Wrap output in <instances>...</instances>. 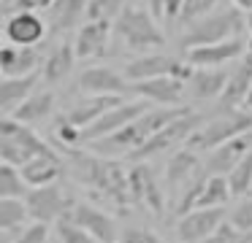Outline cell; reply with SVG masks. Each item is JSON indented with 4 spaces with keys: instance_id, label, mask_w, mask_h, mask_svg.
Masks as SVG:
<instances>
[{
    "instance_id": "28",
    "label": "cell",
    "mask_w": 252,
    "mask_h": 243,
    "mask_svg": "<svg viewBox=\"0 0 252 243\" xmlns=\"http://www.w3.org/2000/svg\"><path fill=\"white\" fill-rule=\"evenodd\" d=\"M52 108H55V95L49 89H35L11 116L19 119L22 124H35V122H44L52 113Z\"/></svg>"
},
{
    "instance_id": "37",
    "label": "cell",
    "mask_w": 252,
    "mask_h": 243,
    "mask_svg": "<svg viewBox=\"0 0 252 243\" xmlns=\"http://www.w3.org/2000/svg\"><path fill=\"white\" fill-rule=\"evenodd\" d=\"M230 224L241 232H252V200H241L230 211Z\"/></svg>"
},
{
    "instance_id": "10",
    "label": "cell",
    "mask_w": 252,
    "mask_h": 243,
    "mask_svg": "<svg viewBox=\"0 0 252 243\" xmlns=\"http://www.w3.org/2000/svg\"><path fill=\"white\" fill-rule=\"evenodd\" d=\"M25 203H28L30 219L46 221V224H52V221H60L63 216L71 211V208H68L65 194H63V189L57 187V184L33 187V189L28 192V197H25Z\"/></svg>"
},
{
    "instance_id": "49",
    "label": "cell",
    "mask_w": 252,
    "mask_h": 243,
    "mask_svg": "<svg viewBox=\"0 0 252 243\" xmlns=\"http://www.w3.org/2000/svg\"><path fill=\"white\" fill-rule=\"evenodd\" d=\"M247 108H252V89H250V97H247Z\"/></svg>"
},
{
    "instance_id": "38",
    "label": "cell",
    "mask_w": 252,
    "mask_h": 243,
    "mask_svg": "<svg viewBox=\"0 0 252 243\" xmlns=\"http://www.w3.org/2000/svg\"><path fill=\"white\" fill-rule=\"evenodd\" d=\"M241 238H244V232L236 230L230 221H222V224H220L203 243H241Z\"/></svg>"
},
{
    "instance_id": "45",
    "label": "cell",
    "mask_w": 252,
    "mask_h": 243,
    "mask_svg": "<svg viewBox=\"0 0 252 243\" xmlns=\"http://www.w3.org/2000/svg\"><path fill=\"white\" fill-rule=\"evenodd\" d=\"M233 5H239L241 11H252V0H233Z\"/></svg>"
},
{
    "instance_id": "18",
    "label": "cell",
    "mask_w": 252,
    "mask_h": 243,
    "mask_svg": "<svg viewBox=\"0 0 252 243\" xmlns=\"http://www.w3.org/2000/svg\"><path fill=\"white\" fill-rule=\"evenodd\" d=\"M114 32V25L106 19H90L87 25L79 30L73 49H76V57L90 59V57H103L106 49H109V38Z\"/></svg>"
},
{
    "instance_id": "50",
    "label": "cell",
    "mask_w": 252,
    "mask_h": 243,
    "mask_svg": "<svg viewBox=\"0 0 252 243\" xmlns=\"http://www.w3.org/2000/svg\"><path fill=\"white\" fill-rule=\"evenodd\" d=\"M117 243H120V241H117Z\"/></svg>"
},
{
    "instance_id": "5",
    "label": "cell",
    "mask_w": 252,
    "mask_h": 243,
    "mask_svg": "<svg viewBox=\"0 0 252 243\" xmlns=\"http://www.w3.org/2000/svg\"><path fill=\"white\" fill-rule=\"evenodd\" d=\"M114 35L125 43L133 52H152V49H160L165 43L163 30L158 27V16L149 8H141V5H133V8H125L120 16L114 19Z\"/></svg>"
},
{
    "instance_id": "14",
    "label": "cell",
    "mask_w": 252,
    "mask_h": 243,
    "mask_svg": "<svg viewBox=\"0 0 252 243\" xmlns=\"http://www.w3.org/2000/svg\"><path fill=\"white\" fill-rule=\"evenodd\" d=\"M46 30L49 25L35 11H17L6 19V38L8 43H17V46H38Z\"/></svg>"
},
{
    "instance_id": "25",
    "label": "cell",
    "mask_w": 252,
    "mask_h": 243,
    "mask_svg": "<svg viewBox=\"0 0 252 243\" xmlns=\"http://www.w3.org/2000/svg\"><path fill=\"white\" fill-rule=\"evenodd\" d=\"M28 181V187H46V184H55L63 176V162L57 154H44V157H33L28 165L19 167Z\"/></svg>"
},
{
    "instance_id": "17",
    "label": "cell",
    "mask_w": 252,
    "mask_h": 243,
    "mask_svg": "<svg viewBox=\"0 0 252 243\" xmlns=\"http://www.w3.org/2000/svg\"><path fill=\"white\" fill-rule=\"evenodd\" d=\"M41 76H44V70H35L30 76H3V84H0V113L3 116H11L38 89Z\"/></svg>"
},
{
    "instance_id": "13",
    "label": "cell",
    "mask_w": 252,
    "mask_h": 243,
    "mask_svg": "<svg viewBox=\"0 0 252 243\" xmlns=\"http://www.w3.org/2000/svg\"><path fill=\"white\" fill-rule=\"evenodd\" d=\"M250 149H252V135L250 133L239 135V138L212 149V154L203 162V170H206L209 176H230V170L250 154Z\"/></svg>"
},
{
    "instance_id": "12",
    "label": "cell",
    "mask_w": 252,
    "mask_h": 243,
    "mask_svg": "<svg viewBox=\"0 0 252 243\" xmlns=\"http://www.w3.org/2000/svg\"><path fill=\"white\" fill-rule=\"evenodd\" d=\"M222 208H192L190 214L179 216V227H176V235L182 243H203L220 224H222Z\"/></svg>"
},
{
    "instance_id": "23",
    "label": "cell",
    "mask_w": 252,
    "mask_h": 243,
    "mask_svg": "<svg viewBox=\"0 0 252 243\" xmlns=\"http://www.w3.org/2000/svg\"><path fill=\"white\" fill-rule=\"evenodd\" d=\"M120 103H122V95H93V97L79 100L63 119H65V122H71V124H76L79 130H87L90 124L98 122L106 111L117 108Z\"/></svg>"
},
{
    "instance_id": "34",
    "label": "cell",
    "mask_w": 252,
    "mask_h": 243,
    "mask_svg": "<svg viewBox=\"0 0 252 243\" xmlns=\"http://www.w3.org/2000/svg\"><path fill=\"white\" fill-rule=\"evenodd\" d=\"M57 238H60V243H100L98 238L90 235L84 227H79L68 214L57 221Z\"/></svg>"
},
{
    "instance_id": "27",
    "label": "cell",
    "mask_w": 252,
    "mask_h": 243,
    "mask_svg": "<svg viewBox=\"0 0 252 243\" xmlns=\"http://www.w3.org/2000/svg\"><path fill=\"white\" fill-rule=\"evenodd\" d=\"M201 170H203V165H201V160H198V151H192L185 146L182 151H176V154L171 157L168 167H165V181H168L171 187H185V184L192 181Z\"/></svg>"
},
{
    "instance_id": "48",
    "label": "cell",
    "mask_w": 252,
    "mask_h": 243,
    "mask_svg": "<svg viewBox=\"0 0 252 243\" xmlns=\"http://www.w3.org/2000/svg\"><path fill=\"white\" fill-rule=\"evenodd\" d=\"M247 52L252 54V35H250V41H247Z\"/></svg>"
},
{
    "instance_id": "26",
    "label": "cell",
    "mask_w": 252,
    "mask_h": 243,
    "mask_svg": "<svg viewBox=\"0 0 252 243\" xmlns=\"http://www.w3.org/2000/svg\"><path fill=\"white\" fill-rule=\"evenodd\" d=\"M90 11V0H55L49 5V30L65 32L82 22V16Z\"/></svg>"
},
{
    "instance_id": "8",
    "label": "cell",
    "mask_w": 252,
    "mask_h": 243,
    "mask_svg": "<svg viewBox=\"0 0 252 243\" xmlns=\"http://www.w3.org/2000/svg\"><path fill=\"white\" fill-rule=\"evenodd\" d=\"M198 127H201V116H198L195 111L182 113L179 119H174V122L165 124L160 133H155L144 146H138V149L130 154V160H149V157L160 154V151L174 149L176 143H187V140H190V135L195 133Z\"/></svg>"
},
{
    "instance_id": "32",
    "label": "cell",
    "mask_w": 252,
    "mask_h": 243,
    "mask_svg": "<svg viewBox=\"0 0 252 243\" xmlns=\"http://www.w3.org/2000/svg\"><path fill=\"white\" fill-rule=\"evenodd\" d=\"M30 187L17 165H0V197H28Z\"/></svg>"
},
{
    "instance_id": "15",
    "label": "cell",
    "mask_w": 252,
    "mask_h": 243,
    "mask_svg": "<svg viewBox=\"0 0 252 243\" xmlns=\"http://www.w3.org/2000/svg\"><path fill=\"white\" fill-rule=\"evenodd\" d=\"M244 49H247V43L236 35V38H228V41H220V43H209V46H195L185 57L195 68H222L230 59H239L244 54Z\"/></svg>"
},
{
    "instance_id": "36",
    "label": "cell",
    "mask_w": 252,
    "mask_h": 243,
    "mask_svg": "<svg viewBox=\"0 0 252 243\" xmlns=\"http://www.w3.org/2000/svg\"><path fill=\"white\" fill-rule=\"evenodd\" d=\"M220 3H222V0H187L185 11H182V22H187V25H190L192 19H201V16L217 11Z\"/></svg>"
},
{
    "instance_id": "20",
    "label": "cell",
    "mask_w": 252,
    "mask_h": 243,
    "mask_svg": "<svg viewBox=\"0 0 252 243\" xmlns=\"http://www.w3.org/2000/svg\"><path fill=\"white\" fill-rule=\"evenodd\" d=\"M79 89L87 95H127L130 81L111 68H87L79 76Z\"/></svg>"
},
{
    "instance_id": "21",
    "label": "cell",
    "mask_w": 252,
    "mask_h": 243,
    "mask_svg": "<svg viewBox=\"0 0 252 243\" xmlns=\"http://www.w3.org/2000/svg\"><path fill=\"white\" fill-rule=\"evenodd\" d=\"M44 57L35 46H17L6 43L0 49V73L3 76H30L41 68Z\"/></svg>"
},
{
    "instance_id": "41",
    "label": "cell",
    "mask_w": 252,
    "mask_h": 243,
    "mask_svg": "<svg viewBox=\"0 0 252 243\" xmlns=\"http://www.w3.org/2000/svg\"><path fill=\"white\" fill-rule=\"evenodd\" d=\"M57 138L63 140V146H76V143H84V130H79L76 124L63 119V122L57 124Z\"/></svg>"
},
{
    "instance_id": "7",
    "label": "cell",
    "mask_w": 252,
    "mask_h": 243,
    "mask_svg": "<svg viewBox=\"0 0 252 243\" xmlns=\"http://www.w3.org/2000/svg\"><path fill=\"white\" fill-rule=\"evenodd\" d=\"M195 65L190 59H179L171 54H160V52H147L141 57H136L133 62H127L125 76H130V81H144V79H158V76H174V79L190 81Z\"/></svg>"
},
{
    "instance_id": "22",
    "label": "cell",
    "mask_w": 252,
    "mask_h": 243,
    "mask_svg": "<svg viewBox=\"0 0 252 243\" xmlns=\"http://www.w3.org/2000/svg\"><path fill=\"white\" fill-rule=\"evenodd\" d=\"M68 216H71L79 227H84L90 235H95L100 243H117L114 221H111V216L103 214L100 208L87 205V203H76L71 211H68Z\"/></svg>"
},
{
    "instance_id": "4",
    "label": "cell",
    "mask_w": 252,
    "mask_h": 243,
    "mask_svg": "<svg viewBox=\"0 0 252 243\" xmlns=\"http://www.w3.org/2000/svg\"><path fill=\"white\" fill-rule=\"evenodd\" d=\"M55 154L46 140H41V135L35 130H30V124H22L14 116L0 119V160L8 165H28L33 157Z\"/></svg>"
},
{
    "instance_id": "33",
    "label": "cell",
    "mask_w": 252,
    "mask_h": 243,
    "mask_svg": "<svg viewBox=\"0 0 252 243\" xmlns=\"http://www.w3.org/2000/svg\"><path fill=\"white\" fill-rule=\"evenodd\" d=\"M228 184H230L233 197H241V194H247L252 189V149H250V154H247L244 160H241L239 165L230 170Z\"/></svg>"
},
{
    "instance_id": "2",
    "label": "cell",
    "mask_w": 252,
    "mask_h": 243,
    "mask_svg": "<svg viewBox=\"0 0 252 243\" xmlns=\"http://www.w3.org/2000/svg\"><path fill=\"white\" fill-rule=\"evenodd\" d=\"M73 167H76V178L84 187L93 189V194L114 203L117 208H127L133 203L130 200V181L127 173L122 170L120 162L103 160V157L93 154H76L73 157Z\"/></svg>"
},
{
    "instance_id": "29",
    "label": "cell",
    "mask_w": 252,
    "mask_h": 243,
    "mask_svg": "<svg viewBox=\"0 0 252 243\" xmlns=\"http://www.w3.org/2000/svg\"><path fill=\"white\" fill-rule=\"evenodd\" d=\"M73 62H76V49L68 46V43H57L49 52V57L44 59V79L49 84L63 81L73 70Z\"/></svg>"
},
{
    "instance_id": "39",
    "label": "cell",
    "mask_w": 252,
    "mask_h": 243,
    "mask_svg": "<svg viewBox=\"0 0 252 243\" xmlns=\"http://www.w3.org/2000/svg\"><path fill=\"white\" fill-rule=\"evenodd\" d=\"M46 238H49V224L46 221H33L28 230L19 232L14 243H46Z\"/></svg>"
},
{
    "instance_id": "6",
    "label": "cell",
    "mask_w": 252,
    "mask_h": 243,
    "mask_svg": "<svg viewBox=\"0 0 252 243\" xmlns=\"http://www.w3.org/2000/svg\"><path fill=\"white\" fill-rule=\"evenodd\" d=\"M252 133V116L244 111H228L217 119H209L206 124L195 130L187 140V149L192 151H212L217 146L228 143V140L239 138V135Z\"/></svg>"
},
{
    "instance_id": "46",
    "label": "cell",
    "mask_w": 252,
    "mask_h": 243,
    "mask_svg": "<svg viewBox=\"0 0 252 243\" xmlns=\"http://www.w3.org/2000/svg\"><path fill=\"white\" fill-rule=\"evenodd\" d=\"M241 243H252V232H244V238H241Z\"/></svg>"
},
{
    "instance_id": "11",
    "label": "cell",
    "mask_w": 252,
    "mask_h": 243,
    "mask_svg": "<svg viewBox=\"0 0 252 243\" xmlns=\"http://www.w3.org/2000/svg\"><path fill=\"white\" fill-rule=\"evenodd\" d=\"M130 92L160 106H182V97L187 95V81L174 76H158V79L130 81Z\"/></svg>"
},
{
    "instance_id": "9",
    "label": "cell",
    "mask_w": 252,
    "mask_h": 243,
    "mask_svg": "<svg viewBox=\"0 0 252 243\" xmlns=\"http://www.w3.org/2000/svg\"><path fill=\"white\" fill-rule=\"evenodd\" d=\"M149 108H152L149 100H130V103L122 100L117 108L106 111L98 122H93L87 130H84V143H93V140H100V138H106V135L117 133V130L127 127L133 119H138L141 113H147Z\"/></svg>"
},
{
    "instance_id": "24",
    "label": "cell",
    "mask_w": 252,
    "mask_h": 243,
    "mask_svg": "<svg viewBox=\"0 0 252 243\" xmlns=\"http://www.w3.org/2000/svg\"><path fill=\"white\" fill-rule=\"evenodd\" d=\"M228 76H230V70H222V68H195L190 81H187V95L195 97V100L222 97Z\"/></svg>"
},
{
    "instance_id": "1",
    "label": "cell",
    "mask_w": 252,
    "mask_h": 243,
    "mask_svg": "<svg viewBox=\"0 0 252 243\" xmlns=\"http://www.w3.org/2000/svg\"><path fill=\"white\" fill-rule=\"evenodd\" d=\"M187 111H192V108H187V106L149 108L147 113H141L138 119H133L127 127L117 130V133L106 135V138H100V140H93L90 146H93V151H98V154H103V157H109V154H133V151H136L138 146L147 143L155 133H160L168 122L179 119L182 113H187Z\"/></svg>"
},
{
    "instance_id": "43",
    "label": "cell",
    "mask_w": 252,
    "mask_h": 243,
    "mask_svg": "<svg viewBox=\"0 0 252 243\" xmlns=\"http://www.w3.org/2000/svg\"><path fill=\"white\" fill-rule=\"evenodd\" d=\"M185 5H187V0H165V19H168V22L182 19Z\"/></svg>"
},
{
    "instance_id": "47",
    "label": "cell",
    "mask_w": 252,
    "mask_h": 243,
    "mask_svg": "<svg viewBox=\"0 0 252 243\" xmlns=\"http://www.w3.org/2000/svg\"><path fill=\"white\" fill-rule=\"evenodd\" d=\"M247 27L252 30V11H247Z\"/></svg>"
},
{
    "instance_id": "19",
    "label": "cell",
    "mask_w": 252,
    "mask_h": 243,
    "mask_svg": "<svg viewBox=\"0 0 252 243\" xmlns=\"http://www.w3.org/2000/svg\"><path fill=\"white\" fill-rule=\"evenodd\" d=\"M250 89H252V54L247 52L228 76V84H225L222 92V108L225 111H239V106H247Z\"/></svg>"
},
{
    "instance_id": "35",
    "label": "cell",
    "mask_w": 252,
    "mask_h": 243,
    "mask_svg": "<svg viewBox=\"0 0 252 243\" xmlns=\"http://www.w3.org/2000/svg\"><path fill=\"white\" fill-rule=\"evenodd\" d=\"M125 8H127V0H90V11H87V16H90V19H106V22H114Z\"/></svg>"
},
{
    "instance_id": "3",
    "label": "cell",
    "mask_w": 252,
    "mask_h": 243,
    "mask_svg": "<svg viewBox=\"0 0 252 243\" xmlns=\"http://www.w3.org/2000/svg\"><path fill=\"white\" fill-rule=\"evenodd\" d=\"M247 27V16H241L239 5H222L220 11L192 19L187 25L185 35H182V49L190 52L195 46H209V43H220L236 38Z\"/></svg>"
},
{
    "instance_id": "42",
    "label": "cell",
    "mask_w": 252,
    "mask_h": 243,
    "mask_svg": "<svg viewBox=\"0 0 252 243\" xmlns=\"http://www.w3.org/2000/svg\"><path fill=\"white\" fill-rule=\"evenodd\" d=\"M55 0H14V8L17 11H41V8H49Z\"/></svg>"
},
{
    "instance_id": "44",
    "label": "cell",
    "mask_w": 252,
    "mask_h": 243,
    "mask_svg": "<svg viewBox=\"0 0 252 243\" xmlns=\"http://www.w3.org/2000/svg\"><path fill=\"white\" fill-rule=\"evenodd\" d=\"M147 3H149V11L158 19H165V0H147Z\"/></svg>"
},
{
    "instance_id": "30",
    "label": "cell",
    "mask_w": 252,
    "mask_h": 243,
    "mask_svg": "<svg viewBox=\"0 0 252 243\" xmlns=\"http://www.w3.org/2000/svg\"><path fill=\"white\" fill-rule=\"evenodd\" d=\"M230 197H233V192H230L228 176H209L195 200V208H222Z\"/></svg>"
},
{
    "instance_id": "40",
    "label": "cell",
    "mask_w": 252,
    "mask_h": 243,
    "mask_svg": "<svg viewBox=\"0 0 252 243\" xmlns=\"http://www.w3.org/2000/svg\"><path fill=\"white\" fill-rule=\"evenodd\" d=\"M120 243H163L152 230H144V227H127L122 230Z\"/></svg>"
},
{
    "instance_id": "16",
    "label": "cell",
    "mask_w": 252,
    "mask_h": 243,
    "mask_svg": "<svg viewBox=\"0 0 252 243\" xmlns=\"http://www.w3.org/2000/svg\"><path fill=\"white\" fill-rule=\"evenodd\" d=\"M127 181H130V200L133 205H144V208H149L152 214H163V192H160L158 181H155L152 170H149L147 165H136L130 167V173H127Z\"/></svg>"
},
{
    "instance_id": "31",
    "label": "cell",
    "mask_w": 252,
    "mask_h": 243,
    "mask_svg": "<svg viewBox=\"0 0 252 243\" xmlns=\"http://www.w3.org/2000/svg\"><path fill=\"white\" fill-rule=\"evenodd\" d=\"M30 211L22 197H0V230H19Z\"/></svg>"
}]
</instances>
